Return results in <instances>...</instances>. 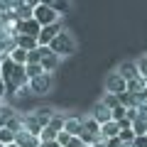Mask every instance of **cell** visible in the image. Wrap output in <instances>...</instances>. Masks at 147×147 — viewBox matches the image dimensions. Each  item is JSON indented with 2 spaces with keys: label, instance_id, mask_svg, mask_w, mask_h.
Listing matches in <instances>:
<instances>
[{
  "label": "cell",
  "instance_id": "1",
  "mask_svg": "<svg viewBox=\"0 0 147 147\" xmlns=\"http://www.w3.org/2000/svg\"><path fill=\"white\" fill-rule=\"evenodd\" d=\"M0 76H3L7 96H17L20 88H27V81H30L25 76V66L15 64L10 57H0Z\"/></svg>",
  "mask_w": 147,
  "mask_h": 147
},
{
  "label": "cell",
  "instance_id": "2",
  "mask_svg": "<svg viewBox=\"0 0 147 147\" xmlns=\"http://www.w3.org/2000/svg\"><path fill=\"white\" fill-rule=\"evenodd\" d=\"M49 49H52L54 54H59V57H71V54L76 52V39H74L71 32L61 30L52 42H49Z\"/></svg>",
  "mask_w": 147,
  "mask_h": 147
},
{
  "label": "cell",
  "instance_id": "3",
  "mask_svg": "<svg viewBox=\"0 0 147 147\" xmlns=\"http://www.w3.org/2000/svg\"><path fill=\"white\" fill-rule=\"evenodd\" d=\"M61 30H64L61 20L52 22V25H44L42 30H39V34H37V44H39V47H49V42H52V39H54Z\"/></svg>",
  "mask_w": 147,
  "mask_h": 147
},
{
  "label": "cell",
  "instance_id": "4",
  "mask_svg": "<svg viewBox=\"0 0 147 147\" xmlns=\"http://www.w3.org/2000/svg\"><path fill=\"white\" fill-rule=\"evenodd\" d=\"M32 17H34V20L39 22V27L52 25V22H57V20H59V15L52 10V7H47L44 3H39V5H34V7H32Z\"/></svg>",
  "mask_w": 147,
  "mask_h": 147
},
{
  "label": "cell",
  "instance_id": "5",
  "mask_svg": "<svg viewBox=\"0 0 147 147\" xmlns=\"http://www.w3.org/2000/svg\"><path fill=\"white\" fill-rule=\"evenodd\" d=\"M49 88H52V74H39V76H34V79L27 81V91H32L34 96L47 93Z\"/></svg>",
  "mask_w": 147,
  "mask_h": 147
},
{
  "label": "cell",
  "instance_id": "6",
  "mask_svg": "<svg viewBox=\"0 0 147 147\" xmlns=\"http://www.w3.org/2000/svg\"><path fill=\"white\" fill-rule=\"evenodd\" d=\"M115 71L120 74V79L125 81V84H130V81H135V79H142L140 71H137V66H135V61H123Z\"/></svg>",
  "mask_w": 147,
  "mask_h": 147
},
{
  "label": "cell",
  "instance_id": "7",
  "mask_svg": "<svg viewBox=\"0 0 147 147\" xmlns=\"http://www.w3.org/2000/svg\"><path fill=\"white\" fill-rule=\"evenodd\" d=\"M105 91H108V93H115V96L125 93V81L120 79V74H118V71L108 74V79H105Z\"/></svg>",
  "mask_w": 147,
  "mask_h": 147
},
{
  "label": "cell",
  "instance_id": "8",
  "mask_svg": "<svg viewBox=\"0 0 147 147\" xmlns=\"http://www.w3.org/2000/svg\"><path fill=\"white\" fill-rule=\"evenodd\" d=\"M59 59H61L59 54H54L49 47H44V52H42V59H39V66H42L47 74H52L54 69L59 66Z\"/></svg>",
  "mask_w": 147,
  "mask_h": 147
},
{
  "label": "cell",
  "instance_id": "9",
  "mask_svg": "<svg viewBox=\"0 0 147 147\" xmlns=\"http://www.w3.org/2000/svg\"><path fill=\"white\" fill-rule=\"evenodd\" d=\"M39 22L34 20V17H30V20H20L17 22V34H27V37H34L37 39V34H39Z\"/></svg>",
  "mask_w": 147,
  "mask_h": 147
},
{
  "label": "cell",
  "instance_id": "10",
  "mask_svg": "<svg viewBox=\"0 0 147 147\" xmlns=\"http://www.w3.org/2000/svg\"><path fill=\"white\" fill-rule=\"evenodd\" d=\"M91 118H93V120L98 123V125H103V123L113 120V118H110V108L103 103V100H98V103H96L93 108H91Z\"/></svg>",
  "mask_w": 147,
  "mask_h": 147
},
{
  "label": "cell",
  "instance_id": "11",
  "mask_svg": "<svg viewBox=\"0 0 147 147\" xmlns=\"http://www.w3.org/2000/svg\"><path fill=\"white\" fill-rule=\"evenodd\" d=\"M15 145L20 147H39V135H32L22 127L20 132H15Z\"/></svg>",
  "mask_w": 147,
  "mask_h": 147
},
{
  "label": "cell",
  "instance_id": "12",
  "mask_svg": "<svg viewBox=\"0 0 147 147\" xmlns=\"http://www.w3.org/2000/svg\"><path fill=\"white\" fill-rule=\"evenodd\" d=\"M64 130H66L69 135H76V137H79L81 130H84V120H81V118H76V115L64 118Z\"/></svg>",
  "mask_w": 147,
  "mask_h": 147
},
{
  "label": "cell",
  "instance_id": "13",
  "mask_svg": "<svg viewBox=\"0 0 147 147\" xmlns=\"http://www.w3.org/2000/svg\"><path fill=\"white\" fill-rule=\"evenodd\" d=\"M42 3H44L47 7H52V10L57 12L59 17H61V15H66V12L71 10V0H42Z\"/></svg>",
  "mask_w": 147,
  "mask_h": 147
},
{
  "label": "cell",
  "instance_id": "14",
  "mask_svg": "<svg viewBox=\"0 0 147 147\" xmlns=\"http://www.w3.org/2000/svg\"><path fill=\"white\" fill-rule=\"evenodd\" d=\"M54 113H57V110L49 108V105H44V108H34V110H32V115L37 118V123H39L42 127H44V125H49V120H52Z\"/></svg>",
  "mask_w": 147,
  "mask_h": 147
},
{
  "label": "cell",
  "instance_id": "15",
  "mask_svg": "<svg viewBox=\"0 0 147 147\" xmlns=\"http://www.w3.org/2000/svg\"><path fill=\"white\" fill-rule=\"evenodd\" d=\"M130 127H132L135 135H145L147 132V113H140V110H137V118L130 123Z\"/></svg>",
  "mask_w": 147,
  "mask_h": 147
},
{
  "label": "cell",
  "instance_id": "16",
  "mask_svg": "<svg viewBox=\"0 0 147 147\" xmlns=\"http://www.w3.org/2000/svg\"><path fill=\"white\" fill-rule=\"evenodd\" d=\"M12 42H15V47H22V49H27V52L34 49V47H39L34 37H27V34H15V37H12Z\"/></svg>",
  "mask_w": 147,
  "mask_h": 147
},
{
  "label": "cell",
  "instance_id": "17",
  "mask_svg": "<svg viewBox=\"0 0 147 147\" xmlns=\"http://www.w3.org/2000/svg\"><path fill=\"white\" fill-rule=\"evenodd\" d=\"M22 127H25L27 132H32V135H39V132H42V125H39V123H37V118L32 115H22Z\"/></svg>",
  "mask_w": 147,
  "mask_h": 147
},
{
  "label": "cell",
  "instance_id": "18",
  "mask_svg": "<svg viewBox=\"0 0 147 147\" xmlns=\"http://www.w3.org/2000/svg\"><path fill=\"white\" fill-rule=\"evenodd\" d=\"M118 132H120V123H115V120H108V123H103L100 125V135L108 140V137H118Z\"/></svg>",
  "mask_w": 147,
  "mask_h": 147
},
{
  "label": "cell",
  "instance_id": "19",
  "mask_svg": "<svg viewBox=\"0 0 147 147\" xmlns=\"http://www.w3.org/2000/svg\"><path fill=\"white\" fill-rule=\"evenodd\" d=\"M7 57H10L15 64H22V66H25V64H27V49H22V47H12L10 52H7Z\"/></svg>",
  "mask_w": 147,
  "mask_h": 147
},
{
  "label": "cell",
  "instance_id": "20",
  "mask_svg": "<svg viewBox=\"0 0 147 147\" xmlns=\"http://www.w3.org/2000/svg\"><path fill=\"white\" fill-rule=\"evenodd\" d=\"M12 15H15V20H30L32 17V7L25 5V3H20V5L12 10Z\"/></svg>",
  "mask_w": 147,
  "mask_h": 147
},
{
  "label": "cell",
  "instance_id": "21",
  "mask_svg": "<svg viewBox=\"0 0 147 147\" xmlns=\"http://www.w3.org/2000/svg\"><path fill=\"white\" fill-rule=\"evenodd\" d=\"M39 74H47L39 64H25V76L27 79H34V76H39Z\"/></svg>",
  "mask_w": 147,
  "mask_h": 147
},
{
  "label": "cell",
  "instance_id": "22",
  "mask_svg": "<svg viewBox=\"0 0 147 147\" xmlns=\"http://www.w3.org/2000/svg\"><path fill=\"white\" fill-rule=\"evenodd\" d=\"M10 142H15V132L3 125L0 127V145H10Z\"/></svg>",
  "mask_w": 147,
  "mask_h": 147
},
{
  "label": "cell",
  "instance_id": "23",
  "mask_svg": "<svg viewBox=\"0 0 147 147\" xmlns=\"http://www.w3.org/2000/svg\"><path fill=\"white\" fill-rule=\"evenodd\" d=\"M42 52H44V47H34V49H30V52H27V64H39Z\"/></svg>",
  "mask_w": 147,
  "mask_h": 147
},
{
  "label": "cell",
  "instance_id": "24",
  "mask_svg": "<svg viewBox=\"0 0 147 147\" xmlns=\"http://www.w3.org/2000/svg\"><path fill=\"white\" fill-rule=\"evenodd\" d=\"M118 137H120L125 145H130L132 140H135V132H132V127L130 125H125V127H120V132H118Z\"/></svg>",
  "mask_w": 147,
  "mask_h": 147
},
{
  "label": "cell",
  "instance_id": "25",
  "mask_svg": "<svg viewBox=\"0 0 147 147\" xmlns=\"http://www.w3.org/2000/svg\"><path fill=\"white\" fill-rule=\"evenodd\" d=\"M5 127H10L12 132H20V130H22V115H17V113H15V115L5 123Z\"/></svg>",
  "mask_w": 147,
  "mask_h": 147
},
{
  "label": "cell",
  "instance_id": "26",
  "mask_svg": "<svg viewBox=\"0 0 147 147\" xmlns=\"http://www.w3.org/2000/svg\"><path fill=\"white\" fill-rule=\"evenodd\" d=\"M12 115H15V110H12V108H10V105H0V127L5 125V123H7V120H10V118H12Z\"/></svg>",
  "mask_w": 147,
  "mask_h": 147
},
{
  "label": "cell",
  "instance_id": "27",
  "mask_svg": "<svg viewBox=\"0 0 147 147\" xmlns=\"http://www.w3.org/2000/svg\"><path fill=\"white\" fill-rule=\"evenodd\" d=\"M49 127H54V130H64V115H61V113H54V115H52Z\"/></svg>",
  "mask_w": 147,
  "mask_h": 147
},
{
  "label": "cell",
  "instance_id": "28",
  "mask_svg": "<svg viewBox=\"0 0 147 147\" xmlns=\"http://www.w3.org/2000/svg\"><path fill=\"white\" fill-rule=\"evenodd\" d=\"M135 66H137V71H140V76H142V79H147V54L137 59V61H135Z\"/></svg>",
  "mask_w": 147,
  "mask_h": 147
},
{
  "label": "cell",
  "instance_id": "29",
  "mask_svg": "<svg viewBox=\"0 0 147 147\" xmlns=\"http://www.w3.org/2000/svg\"><path fill=\"white\" fill-rule=\"evenodd\" d=\"M103 103L108 105V108H115V105H120V98H118L115 93H105L103 96Z\"/></svg>",
  "mask_w": 147,
  "mask_h": 147
},
{
  "label": "cell",
  "instance_id": "30",
  "mask_svg": "<svg viewBox=\"0 0 147 147\" xmlns=\"http://www.w3.org/2000/svg\"><path fill=\"white\" fill-rule=\"evenodd\" d=\"M71 137H74V135H69L66 130H59V132H57V142H59V145H61V147H66Z\"/></svg>",
  "mask_w": 147,
  "mask_h": 147
},
{
  "label": "cell",
  "instance_id": "31",
  "mask_svg": "<svg viewBox=\"0 0 147 147\" xmlns=\"http://www.w3.org/2000/svg\"><path fill=\"white\" fill-rule=\"evenodd\" d=\"M105 147H127V145L120 137H108V140H105Z\"/></svg>",
  "mask_w": 147,
  "mask_h": 147
},
{
  "label": "cell",
  "instance_id": "32",
  "mask_svg": "<svg viewBox=\"0 0 147 147\" xmlns=\"http://www.w3.org/2000/svg\"><path fill=\"white\" fill-rule=\"evenodd\" d=\"M130 145H135V147H147V135H135V140H132Z\"/></svg>",
  "mask_w": 147,
  "mask_h": 147
},
{
  "label": "cell",
  "instance_id": "33",
  "mask_svg": "<svg viewBox=\"0 0 147 147\" xmlns=\"http://www.w3.org/2000/svg\"><path fill=\"white\" fill-rule=\"evenodd\" d=\"M66 147H84V140H81V137H76V135H74L71 140H69V145H66Z\"/></svg>",
  "mask_w": 147,
  "mask_h": 147
},
{
  "label": "cell",
  "instance_id": "34",
  "mask_svg": "<svg viewBox=\"0 0 147 147\" xmlns=\"http://www.w3.org/2000/svg\"><path fill=\"white\" fill-rule=\"evenodd\" d=\"M39 147H61L57 140H39Z\"/></svg>",
  "mask_w": 147,
  "mask_h": 147
},
{
  "label": "cell",
  "instance_id": "35",
  "mask_svg": "<svg viewBox=\"0 0 147 147\" xmlns=\"http://www.w3.org/2000/svg\"><path fill=\"white\" fill-rule=\"evenodd\" d=\"M22 3H25V5H30V7H34V5H39L42 0H22Z\"/></svg>",
  "mask_w": 147,
  "mask_h": 147
},
{
  "label": "cell",
  "instance_id": "36",
  "mask_svg": "<svg viewBox=\"0 0 147 147\" xmlns=\"http://www.w3.org/2000/svg\"><path fill=\"white\" fill-rule=\"evenodd\" d=\"M5 96V84H3V76H0V98Z\"/></svg>",
  "mask_w": 147,
  "mask_h": 147
},
{
  "label": "cell",
  "instance_id": "37",
  "mask_svg": "<svg viewBox=\"0 0 147 147\" xmlns=\"http://www.w3.org/2000/svg\"><path fill=\"white\" fill-rule=\"evenodd\" d=\"M5 147H20V145H15V142H10V145H5Z\"/></svg>",
  "mask_w": 147,
  "mask_h": 147
},
{
  "label": "cell",
  "instance_id": "38",
  "mask_svg": "<svg viewBox=\"0 0 147 147\" xmlns=\"http://www.w3.org/2000/svg\"><path fill=\"white\" fill-rule=\"evenodd\" d=\"M0 20H3V12H0Z\"/></svg>",
  "mask_w": 147,
  "mask_h": 147
},
{
  "label": "cell",
  "instance_id": "39",
  "mask_svg": "<svg viewBox=\"0 0 147 147\" xmlns=\"http://www.w3.org/2000/svg\"><path fill=\"white\" fill-rule=\"evenodd\" d=\"M127 147H135V145H127Z\"/></svg>",
  "mask_w": 147,
  "mask_h": 147
},
{
  "label": "cell",
  "instance_id": "40",
  "mask_svg": "<svg viewBox=\"0 0 147 147\" xmlns=\"http://www.w3.org/2000/svg\"><path fill=\"white\" fill-rule=\"evenodd\" d=\"M145 86H147V79H145Z\"/></svg>",
  "mask_w": 147,
  "mask_h": 147
},
{
  "label": "cell",
  "instance_id": "41",
  "mask_svg": "<svg viewBox=\"0 0 147 147\" xmlns=\"http://www.w3.org/2000/svg\"><path fill=\"white\" fill-rule=\"evenodd\" d=\"M145 135H147V132H145Z\"/></svg>",
  "mask_w": 147,
  "mask_h": 147
}]
</instances>
